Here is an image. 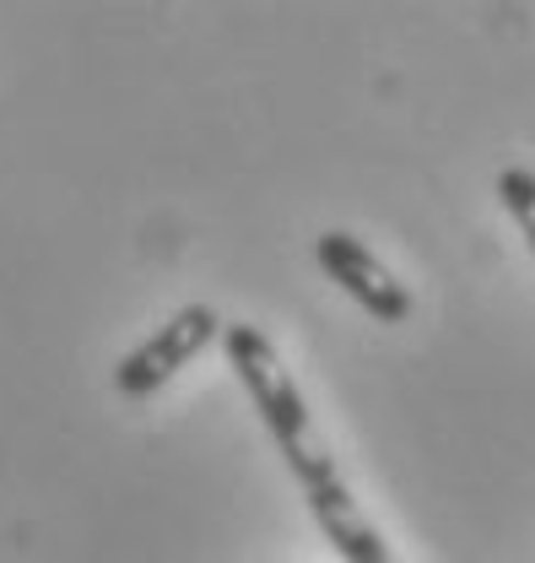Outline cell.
Listing matches in <instances>:
<instances>
[{"label":"cell","mask_w":535,"mask_h":563,"mask_svg":"<svg viewBox=\"0 0 535 563\" xmlns=\"http://www.w3.org/2000/svg\"><path fill=\"white\" fill-rule=\"evenodd\" d=\"M287 472L298 477V488L309 498V515L325 531V542L341 553V563H401L395 548L384 542V531L368 520V509L352 498L335 455L325 450V439L309 444V450H298V455H287Z\"/></svg>","instance_id":"2"},{"label":"cell","mask_w":535,"mask_h":563,"mask_svg":"<svg viewBox=\"0 0 535 563\" xmlns=\"http://www.w3.org/2000/svg\"><path fill=\"white\" fill-rule=\"evenodd\" d=\"M498 201L520 222V233H525V244L535 255V168H503L498 174Z\"/></svg>","instance_id":"5"},{"label":"cell","mask_w":535,"mask_h":563,"mask_svg":"<svg viewBox=\"0 0 535 563\" xmlns=\"http://www.w3.org/2000/svg\"><path fill=\"white\" fill-rule=\"evenodd\" d=\"M222 347H227V363H233L244 396H249L255 412H260V428L270 433V444L281 450V461L298 455V450H309V444H320L314 412H309L298 379L287 374L281 352L270 347V336L260 325H244V320L222 325Z\"/></svg>","instance_id":"1"},{"label":"cell","mask_w":535,"mask_h":563,"mask_svg":"<svg viewBox=\"0 0 535 563\" xmlns=\"http://www.w3.org/2000/svg\"><path fill=\"white\" fill-rule=\"evenodd\" d=\"M314 261H320V272L363 309V314H374L379 325H401L411 320V292H405V282H395V272L357 239V233H320L314 239Z\"/></svg>","instance_id":"4"},{"label":"cell","mask_w":535,"mask_h":563,"mask_svg":"<svg viewBox=\"0 0 535 563\" xmlns=\"http://www.w3.org/2000/svg\"><path fill=\"white\" fill-rule=\"evenodd\" d=\"M216 336H222V320H216L211 303H185V309H174V314H168L141 347H131L125 357H120V368H114V390L131 396V401L157 396V390H163L179 368H190Z\"/></svg>","instance_id":"3"}]
</instances>
